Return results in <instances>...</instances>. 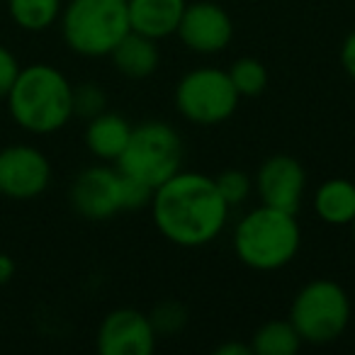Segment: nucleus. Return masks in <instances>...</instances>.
<instances>
[{"instance_id": "nucleus-14", "label": "nucleus", "mask_w": 355, "mask_h": 355, "mask_svg": "<svg viewBox=\"0 0 355 355\" xmlns=\"http://www.w3.org/2000/svg\"><path fill=\"white\" fill-rule=\"evenodd\" d=\"M110 59H112L117 73H122L124 78L144 80L156 73L158 64H161V49H158L156 40H148L139 32H129L112 49Z\"/></svg>"}, {"instance_id": "nucleus-24", "label": "nucleus", "mask_w": 355, "mask_h": 355, "mask_svg": "<svg viewBox=\"0 0 355 355\" xmlns=\"http://www.w3.org/2000/svg\"><path fill=\"white\" fill-rule=\"evenodd\" d=\"M20 61H17V56L12 54L8 46L0 44V100L6 98L8 90L12 88V83H15L17 73H20Z\"/></svg>"}, {"instance_id": "nucleus-22", "label": "nucleus", "mask_w": 355, "mask_h": 355, "mask_svg": "<svg viewBox=\"0 0 355 355\" xmlns=\"http://www.w3.org/2000/svg\"><path fill=\"white\" fill-rule=\"evenodd\" d=\"M107 110V93L98 83H80L73 88V117L93 119Z\"/></svg>"}, {"instance_id": "nucleus-16", "label": "nucleus", "mask_w": 355, "mask_h": 355, "mask_svg": "<svg viewBox=\"0 0 355 355\" xmlns=\"http://www.w3.org/2000/svg\"><path fill=\"white\" fill-rule=\"evenodd\" d=\"M314 212L329 227H350L355 219V183L348 178H329L314 193Z\"/></svg>"}, {"instance_id": "nucleus-3", "label": "nucleus", "mask_w": 355, "mask_h": 355, "mask_svg": "<svg viewBox=\"0 0 355 355\" xmlns=\"http://www.w3.org/2000/svg\"><path fill=\"white\" fill-rule=\"evenodd\" d=\"M232 246L239 261L251 270H280L295 261L302 246L297 214L258 205L236 222Z\"/></svg>"}, {"instance_id": "nucleus-11", "label": "nucleus", "mask_w": 355, "mask_h": 355, "mask_svg": "<svg viewBox=\"0 0 355 355\" xmlns=\"http://www.w3.org/2000/svg\"><path fill=\"white\" fill-rule=\"evenodd\" d=\"M122 173L117 166H90L71 185V207L90 222H107L122 212Z\"/></svg>"}, {"instance_id": "nucleus-5", "label": "nucleus", "mask_w": 355, "mask_h": 355, "mask_svg": "<svg viewBox=\"0 0 355 355\" xmlns=\"http://www.w3.org/2000/svg\"><path fill=\"white\" fill-rule=\"evenodd\" d=\"M183 158L185 146L180 134L161 119H148L132 129V137L114 166L124 175L137 178L156 190L168 178L183 171Z\"/></svg>"}, {"instance_id": "nucleus-27", "label": "nucleus", "mask_w": 355, "mask_h": 355, "mask_svg": "<svg viewBox=\"0 0 355 355\" xmlns=\"http://www.w3.org/2000/svg\"><path fill=\"white\" fill-rule=\"evenodd\" d=\"M15 261L10 256H6V253H0V285H8L12 280V275H15Z\"/></svg>"}, {"instance_id": "nucleus-23", "label": "nucleus", "mask_w": 355, "mask_h": 355, "mask_svg": "<svg viewBox=\"0 0 355 355\" xmlns=\"http://www.w3.org/2000/svg\"><path fill=\"white\" fill-rule=\"evenodd\" d=\"M119 198H122V212H139V209L151 205L153 188H148L146 183H141V180H137V178L124 175L122 173V190H119Z\"/></svg>"}, {"instance_id": "nucleus-2", "label": "nucleus", "mask_w": 355, "mask_h": 355, "mask_svg": "<svg viewBox=\"0 0 355 355\" xmlns=\"http://www.w3.org/2000/svg\"><path fill=\"white\" fill-rule=\"evenodd\" d=\"M6 100L12 122L37 137L59 132L73 119V85L51 64L20 69Z\"/></svg>"}, {"instance_id": "nucleus-17", "label": "nucleus", "mask_w": 355, "mask_h": 355, "mask_svg": "<svg viewBox=\"0 0 355 355\" xmlns=\"http://www.w3.org/2000/svg\"><path fill=\"white\" fill-rule=\"evenodd\" d=\"M300 348L302 338L290 319L266 321L251 336L253 355H295Z\"/></svg>"}, {"instance_id": "nucleus-10", "label": "nucleus", "mask_w": 355, "mask_h": 355, "mask_svg": "<svg viewBox=\"0 0 355 355\" xmlns=\"http://www.w3.org/2000/svg\"><path fill=\"white\" fill-rule=\"evenodd\" d=\"M156 340L158 336L148 314L132 306H119L100 321L95 348L100 355H151Z\"/></svg>"}, {"instance_id": "nucleus-20", "label": "nucleus", "mask_w": 355, "mask_h": 355, "mask_svg": "<svg viewBox=\"0 0 355 355\" xmlns=\"http://www.w3.org/2000/svg\"><path fill=\"white\" fill-rule=\"evenodd\" d=\"M148 319H151L156 336H175L185 329V324H188V309H185L183 302L163 300L153 306Z\"/></svg>"}, {"instance_id": "nucleus-25", "label": "nucleus", "mask_w": 355, "mask_h": 355, "mask_svg": "<svg viewBox=\"0 0 355 355\" xmlns=\"http://www.w3.org/2000/svg\"><path fill=\"white\" fill-rule=\"evenodd\" d=\"M340 64H343V71L355 80V32H350L345 37L343 46H340Z\"/></svg>"}, {"instance_id": "nucleus-19", "label": "nucleus", "mask_w": 355, "mask_h": 355, "mask_svg": "<svg viewBox=\"0 0 355 355\" xmlns=\"http://www.w3.org/2000/svg\"><path fill=\"white\" fill-rule=\"evenodd\" d=\"M229 78L241 98H258L268 88V69L253 56H241L234 61Z\"/></svg>"}, {"instance_id": "nucleus-26", "label": "nucleus", "mask_w": 355, "mask_h": 355, "mask_svg": "<svg viewBox=\"0 0 355 355\" xmlns=\"http://www.w3.org/2000/svg\"><path fill=\"white\" fill-rule=\"evenodd\" d=\"M217 355H253L251 343H241V340H229V343H222L217 350Z\"/></svg>"}, {"instance_id": "nucleus-21", "label": "nucleus", "mask_w": 355, "mask_h": 355, "mask_svg": "<svg viewBox=\"0 0 355 355\" xmlns=\"http://www.w3.org/2000/svg\"><path fill=\"white\" fill-rule=\"evenodd\" d=\"M219 193H222L224 202L232 209L241 207L253 193V178L243 171H236V168H229V171H222L217 178H214Z\"/></svg>"}, {"instance_id": "nucleus-4", "label": "nucleus", "mask_w": 355, "mask_h": 355, "mask_svg": "<svg viewBox=\"0 0 355 355\" xmlns=\"http://www.w3.org/2000/svg\"><path fill=\"white\" fill-rule=\"evenodd\" d=\"M59 22L66 46L85 59L110 56L132 32L127 0H69Z\"/></svg>"}, {"instance_id": "nucleus-28", "label": "nucleus", "mask_w": 355, "mask_h": 355, "mask_svg": "<svg viewBox=\"0 0 355 355\" xmlns=\"http://www.w3.org/2000/svg\"><path fill=\"white\" fill-rule=\"evenodd\" d=\"M350 227H353V241H355V219H353V224H350Z\"/></svg>"}, {"instance_id": "nucleus-8", "label": "nucleus", "mask_w": 355, "mask_h": 355, "mask_svg": "<svg viewBox=\"0 0 355 355\" xmlns=\"http://www.w3.org/2000/svg\"><path fill=\"white\" fill-rule=\"evenodd\" d=\"M49 183L51 163L37 146L12 144L0 148V195L10 200H35Z\"/></svg>"}, {"instance_id": "nucleus-18", "label": "nucleus", "mask_w": 355, "mask_h": 355, "mask_svg": "<svg viewBox=\"0 0 355 355\" xmlns=\"http://www.w3.org/2000/svg\"><path fill=\"white\" fill-rule=\"evenodd\" d=\"M64 10V0H8L10 20L25 32H44L54 27Z\"/></svg>"}, {"instance_id": "nucleus-13", "label": "nucleus", "mask_w": 355, "mask_h": 355, "mask_svg": "<svg viewBox=\"0 0 355 355\" xmlns=\"http://www.w3.org/2000/svg\"><path fill=\"white\" fill-rule=\"evenodd\" d=\"M127 6L132 32L161 42L178 32L188 0H127Z\"/></svg>"}, {"instance_id": "nucleus-1", "label": "nucleus", "mask_w": 355, "mask_h": 355, "mask_svg": "<svg viewBox=\"0 0 355 355\" xmlns=\"http://www.w3.org/2000/svg\"><path fill=\"white\" fill-rule=\"evenodd\" d=\"M148 209L158 234L180 248L212 243L227 229L232 214L214 178L195 171H178L158 185Z\"/></svg>"}, {"instance_id": "nucleus-15", "label": "nucleus", "mask_w": 355, "mask_h": 355, "mask_svg": "<svg viewBox=\"0 0 355 355\" xmlns=\"http://www.w3.org/2000/svg\"><path fill=\"white\" fill-rule=\"evenodd\" d=\"M132 124L117 112H100L98 117L88 119L85 127V146L100 161H117L124 151L129 137H132Z\"/></svg>"}, {"instance_id": "nucleus-9", "label": "nucleus", "mask_w": 355, "mask_h": 355, "mask_svg": "<svg viewBox=\"0 0 355 355\" xmlns=\"http://www.w3.org/2000/svg\"><path fill=\"white\" fill-rule=\"evenodd\" d=\"M178 37L185 49L200 56L222 54L234 40L232 15L214 0H195L188 3L183 20L178 25Z\"/></svg>"}, {"instance_id": "nucleus-12", "label": "nucleus", "mask_w": 355, "mask_h": 355, "mask_svg": "<svg viewBox=\"0 0 355 355\" xmlns=\"http://www.w3.org/2000/svg\"><path fill=\"white\" fill-rule=\"evenodd\" d=\"M253 190L261 198V205L297 214L304 200L306 171L295 156L275 153L261 163L253 178Z\"/></svg>"}, {"instance_id": "nucleus-6", "label": "nucleus", "mask_w": 355, "mask_h": 355, "mask_svg": "<svg viewBox=\"0 0 355 355\" xmlns=\"http://www.w3.org/2000/svg\"><path fill=\"white\" fill-rule=\"evenodd\" d=\"M350 297L336 280L316 277L309 280L295 295L290 304L292 326L300 334L302 343L326 345L338 340L350 324Z\"/></svg>"}, {"instance_id": "nucleus-7", "label": "nucleus", "mask_w": 355, "mask_h": 355, "mask_svg": "<svg viewBox=\"0 0 355 355\" xmlns=\"http://www.w3.org/2000/svg\"><path fill=\"white\" fill-rule=\"evenodd\" d=\"M175 110L198 127H217L234 117L241 95L236 93L229 71L217 66H200L178 80Z\"/></svg>"}]
</instances>
